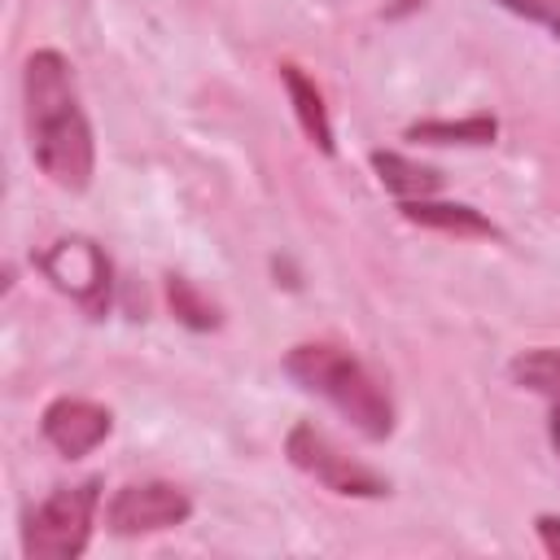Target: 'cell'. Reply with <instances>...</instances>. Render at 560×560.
<instances>
[{
	"label": "cell",
	"mask_w": 560,
	"mask_h": 560,
	"mask_svg": "<svg viewBox=\"0 0 560 560\" xmlns=\"http://www.w3.org/2000/svg\"><path fill=\"white\" fill-rule=\"evenodd\" d=\"M499 136V122L490 114H472V118H424L407 127V140L420 144H490Z\"/></svg>",
	"instance_id": "8fae6325"
},
{
	"label": "cell",
	"mask_w": 560,
	"mask_h": 560,
	"mask_svg": "<svg viewBox=\"0 0 560 560\" xmlns=\"http://www.w3.org/2000/svg\"><path fill=\"white\" fill-rule=\"evenodd\" d=\"M284 372L306 394H319L332 411H341L368 442H385L394 433V398H389V389L346 346H332V341H298L284 354Z\"/></svg>",
	"instance_id": "7a4b0ae2"
},
{
	"label": "cell",
	"mask_w": 560,
	"mask_h": 560,
	"mask_svg": "<svg viewBox=\"0 0 560 560\" xmlns=\"http://www.w3.org/2000/svg\"><path fill=\"white\" fill-rule=\"evenodd\" d=\"M551 446L560 455V402H551Z\"/></svg>",
	"instance_id": "2e32d148"
},
{
	"label": "cell",
	"mask_w": 560,
	"mask_h": 560,
	"mask_svg": "<svg viewBox=\"0 0 560 560\" xmlns=\"http://www.w3.org/2000/svg\"><path fill=\"white\" fill-rule=\"evenodd\" d=\"M39 271H44V280L52 284V289H61L66 298H74L88 315H105V306H109V258H105V249L96 245V241H88V236H61V241H52L39 258Z\"/></svg>",
	"instance_id": "5b68a950"
},
{
	"label": "cell",
	"mask_w": 560,
	"mask_h": 560,
	"mask_svg": "<svg viewBox=\"0 0 560 560\" xmlns=\"http://www.w3.org/2000/svg\"><path fill=\"white\" fill-rule=\"evenodd\" d=\"M192 516V499L171 486V481H136L114 490L109 508H105V525L118 538H140V534H162L175 529Z\"/></svg>",
	"instance_id": "8992f818"
},
{
	"label": "cell",
	"mask_w": 560,
	"mask_h": 560,
	"mask_svg": "<svg viewBox=\"0 0 560 560\" xmlns=\"http://www.w3.org/2000/svg\"><path fill=\"white\" fill-rule=\"evenodd\" d=\"M280 83H284V92H289V105H293V118H298L302 136H306L324 158H332V153H337V140H332V118H328V105H324L319 83H315L302 66H293V61L280 66Z\"/></svg>",
	"instance_id": "ba28073f"
},
{
	"label": "cell",
	"mask_w": 560,
	"mask_h": 560,
	"mask_svg": "<svg viewBox=\"0 0 560 560\" xmlns=\"http://www.w3.org/2000/svg\"><path fill=\"white\" fill-rule=\"evenodd\" d=\"M109 429H114L109 407H101V402H92V398H52V402L44 407V416H39L44 442H48L57 455H66V459L92 455V451L109 438Z\"/></svg>",
	"instance_id": "52a82bcc"
},
{
	"label": "cell",
	"mask_w": 560,
	"mask_h": 560,
	"mask_svg": "<svg viewBox=\"0 0 560 560\" xmlns=\"http://www.w3.org/2000/svg\"><path fill=\"white\" fill-rule=\"evenodd\" d=\"M284 455L298 472H306L311 481H319L324 490L332 494H346V499H381L389 494V481L368 468L363 459H354L350 451H341L319 424L311 420H298L284 438Z\"/></svg>",
	"instance_id": "277c9868"
},
{
	"label": "cell",
	"mask_w": 560,
	"mask_h": 560,
	"mask_svg": "<svg viewBox=\"0 0 560 560\" xmlns=\"http://www.w3.org/2000/svg\"><path fill=\"white\" fill-rule=\"evenodd\" d=\"M398 210H402V219H411L420 228H433V232H446V236H499V228L464 201L420 197V201H398Z\"/></svg>",
	"instance_id": "9c48e42d"
},
{
	"label": "cell",
	"mask_w": 560,
	"mask_h": 560,
	"mask_svg": "<svg viewBox=\"0 0 560 560\" xmlns=\"http://www.w3.org/2000/svg\"><path fill=\"white\" fill-rule=\"evenodd\" d=\"M499 9L534 22V26H547L556 39H560V0H494Z\"/></svg>",
	"instance_id": "5bb4252c"
},
{
	"label": "cell",
	"mask_w": 560,
	"mask_h": 560,
	"mask_svg": "<svg viewBox=\"0 0 560 560\" xmlns=\"http://www.w3.org/2000/svg\"><path fill=\"white\" fill-rule=\"evenodd\" d=\"M166 302H171V311H175L179 324H188V328H197V332L219 328V306H214L192 280L171 276V280H166Z\"/></svg>",
	"instance_id": "4fadbf2b"
},
{
	"label": "cell",
	"mask_w": 560,
	"mask_h": 560,
	"mask_svg": "<svg viewBox=\"0 0 560 560\" xmlns=\"http://www.w3.org/2000/svg\"><path fill=\"white\" fill-rule=\"evenodd\" d=\"M372 171L376 179L385 184V192H394L398 201H420V197H433L442 188V175L424 162H411L394 149H376L372 153Z\"/></svg>",
	"instance_id": "30bf717a"
},
{
	"label": "cell",
	"mask_w": 560,
	"mask_h": 560,
	"mask_svg": "<svg viewBox=\"0 0 560 560\" xmlns=\"http://www.w3.org/2000/svg\"><path fill=\"white\" fill-rule=\"evenodd\" d=\"M101 508V481H74L57 486L48 499H39L22 521V556L26 560H74L83 556L92 538V521Z\"/></svg>",
	"instance_id": "3957f363"
},
{
	"label": "cell",
	"mask_w": 560,
	"mask_h": 560,
	"mask_svg": "<svg viewBox=\"0 0 560 560\" xmlns=\"http://www.w3.org/2000/svg\"><path fill=\"white\" fill-rule=\"evenodd\" d=\"M22 118L35 166L66 192H83L96 171V140L83 114L70 61L57 48H39L22 66Z\"/></svg>",
	"instance_id": "6da1fadb"
},
{
	"label": "cell",
	"mask_w": 560,
	"mask_h": 560,
	"mask_svg": "<svg viewBox=\"0 0 560 560\" xmlns=\"http://www.w3.org/2000/svg\"><path fill=\"white\" fill-rule=\"evenodd\" d=\"M508 376H512L521 389L560 402V350H547V346L525 350V354H516V359L508 363Z\"/></svg>",
	"instance_id": "7c38bea8"
},
{
	"label": "cell",
	"mask_w": 560,
	"mask_h": 560,
	"mask_svg": "<svg viewBox=\"0 0 560 560\" xmlns=\"http://www.w3.org/2000/svg\"><path fill=\"white\" fill-rule=\"evenodd\" d=\"M534 529H538V542H542V551L547 556H560V516H538L534 521Z\"/></svg>",
	"instance_id": "9a60e30c"
}]
</instances>
